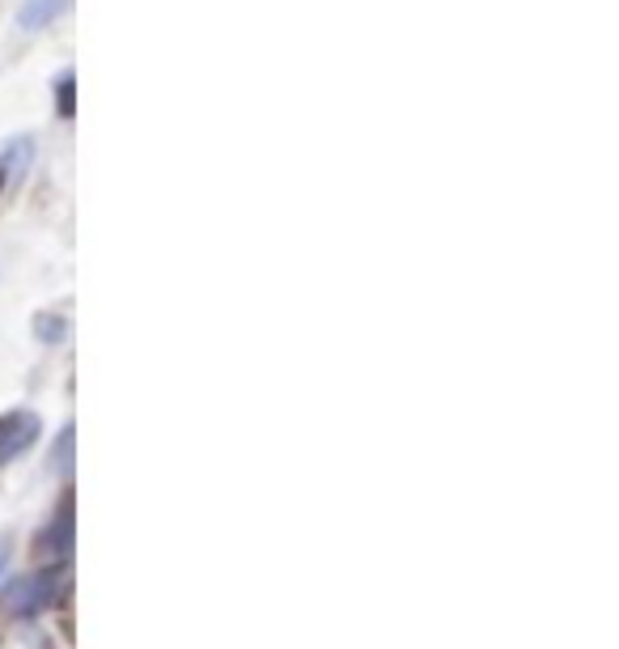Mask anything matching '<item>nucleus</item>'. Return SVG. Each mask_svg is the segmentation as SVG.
Returning <instances> with one entry per match:
<instances>
[{
	"label": "nucleus",
	"instance_id": "obj_1",
	"mask_svg": "<svg viewBox=\"0 0 619 649\" xmlns=\"http://www.w3.org/2000/svg\"><path fill=\"white\" fill-rule=\"evenodd\" d=\"M60 585H65V569H43V573L26 578V582L9 594V607L18 616H38L43 607H51L60 599Z\"/></svg>",
	"mask_w": 619,
	"mask_h": 649
},
{
	"label": "nucleus",
	"instance_id": "obj_2",
	"mask_svg": "<svg viewBox=\"0 0 619 649\" xmlns=\"http://www.w3.org/2000/svg\"><path fill=\"white\" fill-rule=\"evenodd\" d=\"M38 437V417L34 412H4L0 417V463L26 455Z\"/></svg>",
	"mask_w": 619,
	"mask_h": 649
},
{
	"label": "nucleus",
	"instance_id": "obj_3",
	"mask_svg": "<svg viewBox=\"0 0 619 649\" xmlns=\"http://www.w3.org/2000/svg\"><path fill=\"white\" fill-rule=\"evenodd\" d=\"M31 166H34V140L31 136L9 140V145H4V153H0V187H22V183H26V174H31Z\"/></svg>",
	"mask_w": 619,
	"mask_h": 649
},
{
	"label": "nucleus",
	"instance_id": "obj_4",
	"mask_svg": "<svg viewBox=\"0 0 619 649\" xmlns=\"http://www.w3.org/2000/svg\"><path fill=\"white\" fill-rule=\"evenodd\" d=\"M38 556H51V560H65L68 548H72V519H68V501L60 505V514L51 519V526L38 535Z\"/></svg>",
	"mask_w": 619,
	"mask_h": 649
},
{
	"label": "nucleus",
	"instance_id": "obj_5",
	"mask_svg": "<svg viewBox=\"0 0 619 649\" xmlns=\"http://www.w3.org/2000/svg\"><path fill=\"white\" fill-rule=\"evenodd\" d=\"M65 9H68V0H22L18 22H22L26 31H38V26H51Z\"/></svg>",
	"mask_w": 619,
	"mask_h": 649
},
{
	"label": "nucleus",
	"instance_id": "obj_6",
	"mask_svg": "<svg viewBox=\"0 0 619 649\" xmlns=\"http://www.w3.org/2000/svg\"><path fill=\"white\" fill-rule=\"evenodd\" d=\"M51 319V315H47ZM38 335H47V340H60V323L51 319V323H38Z\"/></svg>",
	"mask_w": 619,
	"mask_h": 649
},
{
	"label": "nucleus",
	"instance_id": "obj_7",
	"mask_svg": "<svg viewBox=\"0 0 619 649\" xmlns=\"http://www.w3.org/2000/svg\"><path fill=\"white\" fill-rule=\"evenodd\" d=\"M0 565H4V548H0Z\"/></svg>",
	"mask_w": 619,
	"mask_h": 649
}]
</instances>
